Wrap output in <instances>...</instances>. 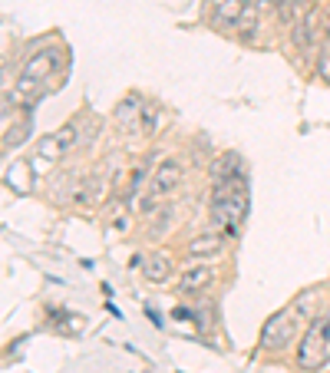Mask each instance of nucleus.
<instances>
[{
  "label": "nucleus",
  "mask_w": 330,
  "mask_h": 373,
  "mask_svg": "<svg viewBox=\"0 0 330 373\" xmlns=\"http://www.w3.org/2000/svg\"><path fill=\"white\" fill-rule=\"evenodd\" d=\"M238 30H255V7L248 3V10H244V17H241V23H238Z\"/></svg>",
  "instance_id": "obj_15"
},
{
  "label": "nucleus",
  "mask_w": 330,
  "mask_h": 373,
  "mask_svg": "<svg viewBox=\"0 0 330 373\" xmlns=\"http://www.w3.org/2000/svg\"><path fill=\"white\" fill-rule=\"evenodd\" d=\"M146 281H152V284H165L168 281V274H172V258L168 254H152L149 261H146Z\"/></svg>",
  "instance_id": "obj_12"
},
{
  "label": "nucleus",
  "mask_w": 330,
  "mask_h": 373,
  "mask_svg": "<svg viewBox=\"0 0 330 373\" xmlns=\"http://www.w3.org/2000/svg\"><path fill=\"white\" fill-rule=\"evenodd\" d=\"M73 146H76V126H63V129H57V133H50V135L40 139V146H37V159L57 162V159H63Z\"/></svg>",
  "instance_id": "obj_6"
},
{
  "label": "nucleus",
  "mask_w": 330,
  "mask_h": 373,
  "mask_svg": "<svg viewBox=\"0 0 330 373\" xmlns=\"http://www.w3.org/2000/svg\"><path fill=\"white\" fill-rule=\"evenodd\" d=\"M175 317H179V321H188V317H195V314L185 311V307H179V311H175Z\"/></svg>",
  "instance_id": "obj_16"
},
{
  "label": "nucleus",
  "mask_w": 330,
  "mask_h": 373,
  "mask_svg": "<svg viewBox=\"0 0 330 373\" xmlns=\"http://www.w3.org/2000/svg\"><path fill=\"white\" fill-rule=\"evenodd\" d=\"M228 245V231H205V235H195L188 241V258L195 261H208V258H218Z\"/></svg>",
  "instance_id": "obj_7"
},
{
  "label": "nucleus",
  "mask_w": 330,
  "mask_h": 373,
  "mask_svg": "<svg viewBox=\"0 0 330 373\" xmlns=\"http://www.w3.org/2000/svg\"><path fill=\"white\" fill-rule=\"evenodd\" d=\"M248 10V0H218L215 3V23L218 27H238Z\"/></svg>",
  "instance_id": "obj_10"
},
{
  "label": "nucleus",
  "mask_w": 330,
  "mask_h": 373,
  "mask_svg": "<svg viewBox=\"0 0 330 373\" xmlns=\"http://www.w3.org/2000/svg\"><path fill=\"white\" fill-rule=\"evenodd\" d=\"M241 175V155L238 152H225L211 162V179L215 182H228V179H238Z\"/></svg>",
  "instance_id": "obj_11"
},
{
  "label": "nucleus",
  "mask_w": 330,
  "mask_h": 373,
  "mask_svg": "<svg viewBox=\"0 0 330 373\" xmlns=\"http://www.w3.org/2000/svg\"><path fill=\"white\" fill-rule=\"evenodd\" d=\"M258 7H278V0H258Z\"/></svg>",
  "instance_id": "obj_17"
},
{
  "label": "nucleus",
  "mask_w": 330,
  "mask_h": 373,
  "mask_svg": "<svg viewBox=\"0 0 330 373\" xmlns=\"http://www.w3.org/2000/svg\"><path fill=\"white\" fill-rule=\"evenodd\" d=\"M135 103H139V99H135V96H129V99H126V103L119 106V119L122 122H133V113H135Z\"/></svg>",
  "instance_id": "obj_14"
},
{
  "label": "nucleus",
  "mask_w": 330,
  "mask_h": 373,
  "mask_svg": "<svg viewBox=\"0 0 330 373\" xmlns=\"http://www.w3.org/2000/svg\"><path fill=\"white\" fill-rule=\"evenodd\" d=\"M182 179V162L179 159H162L159 169H155V175H152V185H149V198L142 202V211L155 209V202H162L172 195V189L179 185Z\"/></svg>",
  "instance_id": "obj_5"
},
{
  "label": "nucleus",
  "mask_w": 330,
  "mask_h": 373,
  "mask_svg": "<svg viewBox=\"0 0 330 373\" xmlns=\"http://www.w3.org/2000/svg\"><path fill=\"white\" fill-rule=\"evenodd\" d=\"M211 284H215V268H208V265H192V268L182 271L179 278V291L182 294H202V291H208Z\"/></svg>",
  "instance_id": "obj_9"
},
{
  "label": "nucleus",
  "mask_w": 330,
  "mask_h": 373,
  "mask_svg": "<svg viewBox=\"0 0 330 373\" xmlns=\"http://www.w3.org/2000/svg\"><path fill=\"white\" fill-rule=\"evenodd\" d=\"M57 66H60V50H57V46H46L40 53H33L30 60L23 63V73H20V86H17V90L30 93L33 86H37L40 79H46Z\"/></svg>",
  "instance_id": "obj_4"
},
{
  "label": "nucleus",
  "mask_w": 330,
  "mask_h": 373,
  "mask_svg": "<svg viewBox=\"0 0 330 373\" xmlns=\"http://www.w3.org/2000/svg\"><path fill=\"white\" fill-rule=\"evenodd\" d=\"M317 37H320V7L314 3L307 14H300V23H298V30H294V46H298L300 53H311Z\"/></svg>",
  "instance_id": "obj_8"
},
{
  "label": "nucleus",
  "mask_w": 330,
  "mask_h": 373,
  "mask_svg": "<svg viewBox=\"0 0 330 373\" xmlns=\"http://www.w3.org/2000/svg\"><path fill=\"white\" fill-rule=\"evenodd\" d=\"M304 307H307V300L298 298L294 304H287L284 311H278L271 317L264 330H261V347H268V350H284L291 347V341L298 337L300 324H304Z\"/></svg>",
  "instance_id": "obj_3"
},
{
  "label": "nucleus",
  "mask_w": 330,
  "mask_h": 373,
  "mask_svg": "<svg viewBox=\"0 0 330 373\" xmlns=\"http://www.w3.org/2000/svg\"><path fill=\"white\" fill-rule=\"evenodd\" d=\"M294 10H298V0H278V17H281L284 23L294 17Z\"/></svg>",
  "instance_id": "obj_13"
},
{
  "label": "nucleus",
  "mask_w": 330,
  "mask_h": 373,
  "mask_svg": "<svg viewBox=\"0 0 330 373\" xmlns=\"http://www.w3.org/2000/svg\"><path fill=\"white\" fill-rule=\"evenodd\" d=\"M251 205V195H248V182L244 175L228 182H215V192H211V222L225 231H235Z\"/></svg>",
  "instance_id": "obj_1"
},
{
  "label": "nucleus",
  "mask_w": 330,
  "mask_h": 373,
  "mask_svg": "<svg viewBox=\"0 0 330 373\" xmlns=\"http://www.w3.org/2000/svg\"><path fill=\"white\" fill-rule=\"evenodd\" d=\"M330 363V317H314L298 343V367L304 373H317Z\"/></svg>",
  "instance_id": "obj_2"
}]
</instances>
